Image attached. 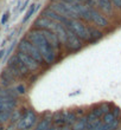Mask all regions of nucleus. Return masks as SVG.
Returning <instances> with one entry per match:
<instances>
[{"mask_svg":"<svg viewBox=\"0 0 121 130\" xmlns=\"http://www.w3.org/2000/svg\"><path fill=\"white\" fill-rule=\"evenodd\" d=\"M26 39L37 47V50L39 51L42 58H43V60H44L45 63L52 64V63L55 62L56 55H57V53H56V50L52 47L51 44L45 39V37L43 36L41 30H36V28L31 30V31L28 33Z\"/></svg>","mask_w":121,"mask_h":130,"instance_id":"nucleus-1","label":"nucleus"},{"mask_svg":"<svg viewBox=\"0 0 121 130\" xmlns=\"http://www.w3.org/2000/svg\"><path fill=\"white\" fill-rule=\"evenodd\" d=\"M35 28L36 30H48V31L55 33L58 37L61 44H65L66 40V27L62 24L55 23L50 20L46 17H41L39 19L35 21Z\"/></svg>","mask_w":121,"mask_h":130,"instance_id":"nucleus-2","label":"nucleus"},{"mask_svg":"<svg viewBox=\"0 0 121 130\" xmlns=\"http://www.w3.org/2000/svg\"><path fill=\"white\" fill-rule=\"evenodd\" d=\"M65 27L73 32L81 40H89V27L81 23L78 19H69Z\"/></svg>","mask_w":121,"mask_h":130,"instance_id":"nucleus-3","label":"nucleus"},{"mask_svg":"<svg viewBox=\"0 0 121 130\" xmlns=\"http://www.w3.org/2000/svg\"><path fill=\"white\" fill-rule=\"evenodd\" d=\"M18 50H19V52H23L25 55L30 56V57L35 59L38 64H42V63L44 62L43 58H42L41 53H39V51L37 50V47H36L33 44H31L26 38L23 39V40H20V43L18 44Z\"/></svg>","mask_w":121,"mask_h":130,"instance_id":"nucleus-4","label":"nucleus"},{"mask_svg":"<svg viewBox=\"0 0 121 130\" xmlns=\"http://www.w3.org/2000/svg\"><path fill=\"white\" fill-rule=\"evenodd\" d=\"M37 122V115L32 110H29L21 116L19 123L17 124V129L19 130H30Z\"/></svg>","mask_w":121,"mask_h":130,"instance_id":"nucleus-5","label":"nucleus"},{"mask_svg":"<svg viewBox=\"0 0 121 130\" xmlns=\"http://www.w3.org/2000/svg\"><path fill=\"white\" fill-rule=\"evenodd\" d=\"M8 70L16 77H25L29 73V70L21 64V62L17 58V56H13L10 59V62H8Z\"/></svg>","mask_w":121,"mask_h":130,"instance_id":"nucleus-6","label":"nucleus"},{"mask_svg":"<svg viewBox=\"0 0 121 130\" xmlns=\"http://www.w3.org/2000/svg\"><path fill=\"white\" fill-rule=\"evenodd\" d=\"M17 58L19 59L21 62V64L24 65L25 68L29 70V72H32V71H36V70H38L39 68V64L37 62H36L33 58H31L30 56L25 55V53H23V52H17Z\"/></svg>","mask_w":121,"mask_h":130,"instance_id":"nucleus-7","label":"nucleus"},{"mask_svg":"<svg viewBox=\"0 0 121 130\" xmlns=\"http://www.w3.org/2000/svg\"><path fill=\"white\" fill-rule=\"evenodd\" d=\"M101 122L103 124L104 130H115L119 125V117H116L112 111H109L102 116Z\"/></svg>","mask_w":121,"mask_h":130,"instance_id":"nucleus-8","label":"nucleus"},{"mask_svg":"<svg viewBox=\"0 0 121 130\" xmlns=\"http://www.w3.org/2000/svg\"><path fill=\"white\" fill-rule=\"evenodd\" d=\"M64 45H66V47L71 51H76V50L82 47V41L77 36H75L70 30L66 28V40Z\"/></svg>","mask_w":121,"mask_h":130,"instance_id":"nucleus-9","label":"nucleus"},{"mask_svg":"<svg viewBox=\"0 0 121 130\" xmlns=\"http://www.w3.org/2000/svg\"><path fill=\"white\" fill-rule=\"evenodd\" d=\"M89 21L94 23L96 26H100V27H106L108 25V20L106 19L104 15L97 12L96 10H94L90 7V12H89Z\"/></svg>","mask_w":121,"mask_h":130,"instance_id":"nucleus-10","label":"nucleus"},{"mask_svg":"<svg viewBox=\"0 0 121 130\" xmlns=\"http://www.w3.org/2000/svg\"><path fill=\"white\" fill-rule=\"evenodd\" d=\"M16 105H17V101L14 98L0 97V112H3V111H13Z\"/></svg>","mask_w":121,"mask_h":130,"instance_id":"nucleus-11","label":"nucleus"},{"mask_svg":"<svg viewBox=\"0 0 121 130\" xmlns=\"http://www.w3.org/2000/svg\"><path fill=\"white\" fill-rule=\"evenodd\" d=\"M96 4L99 5V7H100L103 12H106V13H112L113 6H112L111 0H100V1H97Z\"/></svg>","mask_w":121,"mask_h":130,"instance_id":"nucleus-12","label":"nucleus"},{"mask_svg":"<svg viewBox=\"0 0 121 130\" xmlns=\"http://www.w3.org/2000/svg\"><path fill=\"white\" fill-rule=\"evenodd\" d=\"M63 113V118H64V122H65V125H70V124H74L76 122V115L73 111H66V112H62Z\"/></svg>","mask_w":121,"mask_h":130,"instance_id":"nucleus-13","label":"nucleus"},{"mask_svg":"<svg viewBox=\"0 0 121 130\" xmlns=\"http://www.w3.org/2000/svg\"><path fill=\"white\" fill-rule=\"evenodd\" d=\"M51 128V120L50 118H44L42 120L41 122L37 123L35 130H49Z\"/></svg>","mask_w":121,"mask_h":130,"instance_id":"nucleus-14","label":"nucleus"},{"mask_svg":"<svg viewBox=\"0 0 121 130\" xmlns=\"http://www.w3.org/2000/svg\"><path fill=\"white\" fill-rule=\"evenodd\" d=\"M86 130H104V127L101 120H96L94 122H90V123H87V129Z\"/></svg>","mask_w":121,"mask_h":130,"instance_id":"nucleus-15","label":"nucleus"},{"mask_svg":"<svg viewBox=\"0 0 121 130\" xmlns=\"http://www.w3.org/2000/svg\"><path fill=\"white\" fill-rule=\"evenodd\" d=\"M101 37H102V32H100L96 28L89 27V40L90 41H96Z\"/></svg>","mask_w":121,"mask_h":130,"instance_id":"nucleus-16","label":"nucleus"},{"mask_svg":"<svg viewBox=\"0 0 121 130\" xmlns=\"http://www.w3.org/2000/svg\"><path fill=\"white\" fill-rule=\"evenodd\" d=\"M87 129V120L86 117L84 118H81V120H77L75 123H74V130H86Z\"/></svg>","mask_w":121,"mask_h":130,"instance_id":"nucleus-17","label":"nucleus"},{"mask_svg":"<svg viewBox=\"0 0 121 130\" xmlns=\"http://www.w3.org/2000/svg\"><path fill=\"white\" fill-rule=\"evenodd\" d=\"M36 5H31V6L29 7V11L26 12V14H25V17H24V19H23V23H26V21L31 18V15L33 13H35V11H36Z\"/></svg>","mask_w":121,"mask_h":130,"instance_id":"nucleus-18","label":"nucleus"},{"mask_svg":"<svg viewBox=\"0 0 121 130\" xmlns=\"http://www.w3.org/2000/svg\"><path fill=\"white\" fill-rule=\"evenodd\" d=\"M11 113H12V111H3V112H0V123L7 122L10 120Z\"/></svg>","mask_w":121,"mask_h":130,"instance_id":"nucleus-19","label":"nucleus"},{"mask_svg":"<svg viewBox=\"0 0 121 130\" xmlns=\"http://www.w3.org/2000/svg\"><path fill=\"white\" fill-rule=\"evenodd\" d=\"M0 97H7V98H14V95L10 90H3L0 88Z\"/></svg>","mask_w":121,"mask_h":130,"instance_id":"nucleus-20","label":"nucleus"},{"mask_svg":"<svg viewBox=\"0 0 121 130\" xmlns=\"http://www.w3.org/2000/svg\"><path fill=\"white\" fill-rule=\"evenodd\" d=\"M21 116H20V112L19 111H14L13 113H11V117H10V120L12 123H14V122H17L18 120H20Z\"/></svg>","mask_w":121,"mask_h":130,"instance_id":"nucleus-21","label":"nucleus"},{"mask_svg":"<svg viewBox=\"0 0 121 130\" xmlns=\"http://www.w3.org/2000/svg\"><path fill=\"white\" fill-rule=\"evenodd\" d=\"M8 17H10V13H8V12H6V13L4 14L3 19H1V24H6V21H7V19H8Z\"/></svg>","mask_w":121,"mask_h":130,"instance_id":"nucleus-22","label":"nucleus"},{"mask_svg":"<svg viewBox=\"0 0 121 130\" xmlns=\"http://www.w3.org/2000/svg\"><path fill=\"white\" fill-rule=\"evenodd\" d=\"M111 3H113L118 8L121 10V0H111Z\"/></svg>","mask_w":121,"mask_h":130,"instance_id":"nucleus-23","label":"nucleus"},{"mask_svg":"<svg viewBox=\"0 0 121 130\" xmlns=\"http://www.w3.org/2000/svg\"><path fill=\"white\" fill-rule=\"evenodd\" d=\"M17 92H19V93H24V92H25L24 86H23V85H18V86H17Z\"/></svg>","mask_w":121,"mask_h":130,"instance_id":"nucleus-24","label":"nucleus"},{"mask_svg":"<svg viewBox=\"0 0 121 130\" xmlns=\"http://www.w3.org/2000/svg\"><path fill=\"white\" fill-rule=\"evenodd\" d=\"M3 56H4V51H0V59L3 58Z\"/></svg>","mask_w":121,"mask_h":130,"instance_id":"nucleus-25","label":"nucleus"},{"mask_svg":"<svg viewBox=\"0 0 121 130\" xmlns=\"http://www.w3.org/2000/svg\"><path fill=\"white\" fill-rule=\"evenodd\" d=\"M0 130H3V127H1V125H0Z\"/></svg>","mask_w":121,"mask_h":130,"instance_id":"nucleus-26","label":"nucleus"}]
</instances>
